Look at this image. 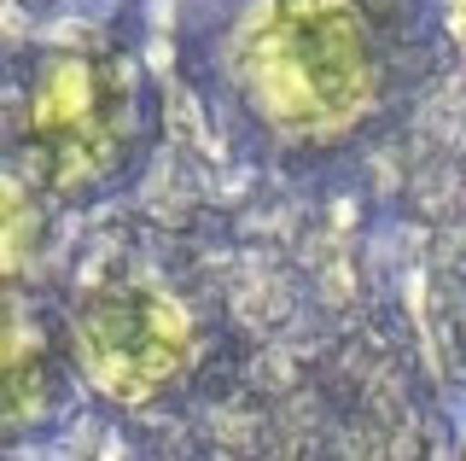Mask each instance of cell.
<instances>
[{"label": "cell", "instance_id": "1", "mask_svg": "<svg viewBox=\"0 0 466 461\" xmlns=\"http://www.w3.org/2000/svg\"><path fill=\"white\" fill-rule=\"evenodd\" d=\"M157 94L116 53H47L12 111V158L47 199H99L152 147Z\"/></svg>", "mask_w": 466, "mask_h": 461}, {"label": "cell", "instance_id": "2", "mask_svg": "<svg viewBox=\"0 0 466 461\" xmlns=\"http://www.w3.org/2000/svg\"><path fill=\"white\" fill-rule=\"evenodd\" d=\"M233 59L251 106L286 135H332L373 88L368 41L344 0H262Z\"/></svg>", "mask_w": 466, "mask_h": 461}, {"label": "cell", "instance_id": "3", "mask_svg": "<svg viewBox=\"0 0 466 461\" xmlns=\"http://www.w3.org/2000/svg\"><path fill=\"white\" fill-rule=\"evenodd\" d=\"M76 368L111 397H146L181 368L187 322L169 298L146 286H99L70 315Z\"/></svg>", "mask_w": 466, "mask_h": 461}, {"label": "cell", "instance_id": "4", "mask_svg": "<svg viewBox=\"0 0 466 461\" xmlns=\"http://www.w3.org/2000/svg\"><path fill=\"white\" fill-rule=\"evenodd\" d=\"M76 409V351H65L35 315L0 310V444L53 432Z\"/></svg>", "mask_w": 466, "mask_h": 461}, {"label": "cell", "instance_id": "5", "mask_svg": "<svg viewBox=\"0 0 466 461\" xmlns=\"http://www.w3.org/2000/svg\"><path fill=\"white\" fill-rule=\"evenodd\" d=\"M47 240V210H41V187L24 169H0V292L29 281Z\"/></svg>", "mask_w": 466, "mask_h": 461}]
</instances>
